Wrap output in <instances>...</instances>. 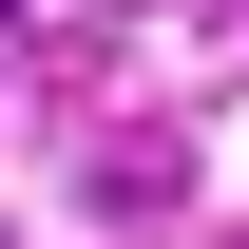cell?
Returning a JSON list of instances; mask_svg holds the SVG:
<instances>
[{"instance_id":"6da1fadb","label":"cell","mask_w":249,"mask_h":249,"mask_svg":"<svg viewBox=\"0 0 249 249\" xmlns=\"http://www.w3.org/2000/svg\"><path fill=\"white\" fill-rule=\"evenodd\" d=\"M0 19H19V0H0Z\"/></svg>"}]
</instances>
